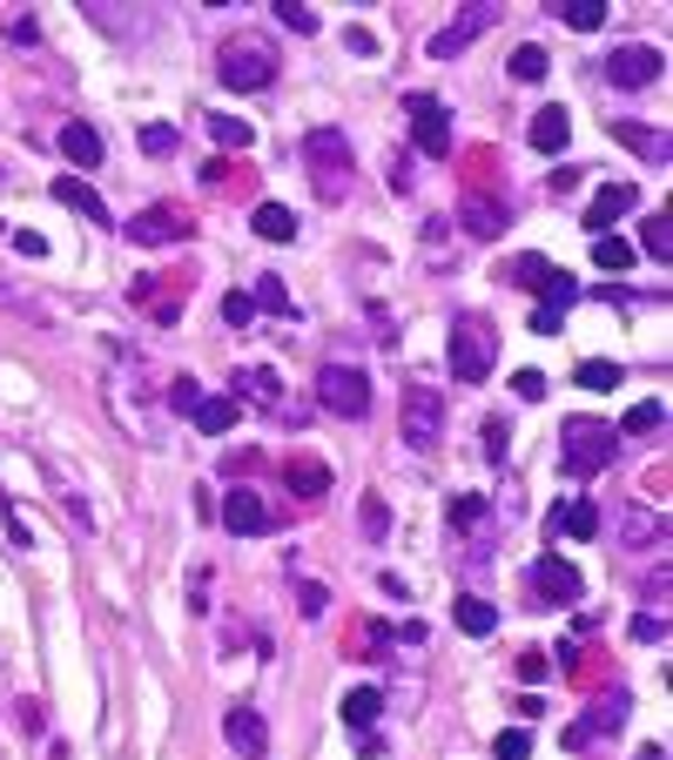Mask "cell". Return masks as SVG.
<instances>
[{
    "mask_svg": "<svg viewBox=\"0 0 673 760\" xmlns=\"http://www.w3.org/2000/svg\"><path fill=\"white\" fill-rule=\"evenodd\" d=\"M216 74H222V89H236V95L270 89V81H277V41H263V34H229Z\"/></svg>",
    "mask_w": 673,
    "mask_h": 760,
    "instance_id": "2",
    "label": "cell"
},
{
    "mask_svg": "<svg viewBox=\"0 0 673 760\" xmlns=\"http://www.w3.org/2000/svg\"><path fill=\"white\" fill-rule=\"evenodd\" d=\"M640 249H646L653 263H666V257H673V222H666V216H646V229H640Z\"/></svg>",
    "mask_w": 673,
    "mask_h": 760,
    "instance_id": "33",
    "label": "cell"
},
{
    "mask_svg": "<svg viewBox=\"0 0 673 760\" xmlns=\"http://www.w3.org/2000/svg\"><path fill=\"white\" fill-rule=\"evenodd\" d=\"M498 364V330L491 316H452V377L458 384H485Z\"/></svg>",
    "mask_w": 673,
    "mask_h": 760,
    "instance_id": "3",
    "label": "cell"
},
{
    "mask_svg": "<svg viewBox=\"0 0 673 760\" xmlns=\"http://www.w3.org/2000/svg\"><path fill=\"white\" fill-rule=\"evenodd\" d=\"M633 760H666V747H640V753H633Z\"/></svg>",
    "mask_w": 673,
    "mask_h": 760,
    "instance_id": "55",
    "label": "cell"
},
{
    "mask_svg": "<svg viewBox=\"0 0 673 760\" xmlns=\"http://www.w3.org/2000/svg\"><path fill=\"white\" fill-rule=\"evenodd\" d=\"M546 673H552V666H546V653H539V646H526V653H519V680H526V687H539Z\"/></svg>",
    "mask_w": 673,
    "mask_h": 760,
    "instance_id": "48",
    "label": "cell"
},
{
    "mask_svg": "<svg viewBox=\"0 0 673 760\" xmlns=\"http://www.w3.org/2000/svg\"><path fill=\"white\" fill-rule=\"evenodd\" d=\"M452 532H485V498L478 491H458L452 498Z\"/></svg>",
    "mask_w": 673,
    "mask_h": 760,
    "instance_id": "32",
    "label": "cell"
},
{
    "mask_svg": "<svg viewBox=\"0 0 673 760\" xmlns=\"http://www.w3.org/2000/svg\"><path fill=\"white\" fill-rule=\"evenodd\" d=\"M572 303H579V283H572V277H552V283L539 290V316H532V330H539V336H559V323H566Z\"/></svg>",
    "mask_w": 673,
    "mask_h": 760,
    "instance_id": "17",
    "label": "cell"
},
{
    "mask_svg": "<svg viewBox=\"0 0 673 760\" xmlns=\"http://www.w3.org/2000/svg\"><path fill=\"white\" fill-rule=\"evenodd\" d=\"M54 202H68L74 216H89V222H108V202L81 183V176H61V183H54Z\"/></svg>",
    "mask_w": 673,
    "mask_h": 760,
    "instance_id": "21",
    "label": "cell"
},
{
    "mask_svg": "<svg viewBox=\"0 0 673 760\" xmlns=\"http://www.w3.org/2000/svg\"><path fill=\"white\" fill-rule=\"evenodd\" d=\"M404 445L411 451H432L438 438H445V397H438V384H425V377H417V384H404Z\"/></svg>",
    "mask_w": 673,
    "mask_h": 760,
    "instance_id": "5",
    "label": "cell"
},
{
    "mask_svg": "<svg viewBox=\"0 0 673 760\" xmlns=\"http://www.w3.org/2000/svg\"><path fill=\"white\" fill-rule=\"evenodd\" d=\"M61 155H68L74 168H102V135H95L89 122H68V128H61Z\"/></svg>",
    "mask_w": 673,
    "mask_h": 760,
    "instance_id": "20",
    "label": "cell"
},
{
    "mask_svg": "<svg viewBox=\"0 0 673 760\" xmlns=\"http://www.w3.org/2000/svg\"><path fill=\"white\" fill-rule=\"evenodd\" d=\"M572 34H600L607 28V0H559V8H552Z\"/></svg>",
    "mask_w": 673,
    "mask_h": 760,
    "instance_id": "23",
    "label": "cell"
},
{
    "mask_svg": "<svg viewBox=\"0 0 673 760\" xmlns=\"http://www.w3.org/2000/svg\"><path fill=\"white\" fill-rule=\"evenodd\" d=\"M566 142H572V122H566V108H539V115H532V148H539V155H559Z\"/></svg>",
    "mask_w": 673,
    "mask_h": 760,
    "instance_id": "22",
    "label": "cell"
},
{
    "mask_svg": "<svg viewBox=\"0 0 673 760\" xmlns=\"http://www.w3.org/2000/svg\"><path fill=\"white\" fill-rule=\"evenodd\" d=\"M222 740H229L242 760H263V753H270V727H263L257 707H229V714H222Z\"/></svg>",
    "mask_w": 673,
    "mask_h": 760,
    "instance_id": "13",
    "label": "cell"
},
{
    "mask_svg": "<svg viewBox=\"0 0 673 760\" xmlns=\"http://www.w3.org/2000/svg\"><path fill=\"white\" fill-rule=\"evenodd\" d=\"M505 67H512V81H546V67H552V54L546 48H512V61H505Z\"/></svg>",
    "mask_w": 673,
    "mask_h": 760,
    "instance_id": "31",
    "label": "cell"
},
{
    "mask_svg": "<svg viewBox=\"0 0 673 760\" xmlns=\"http://www.w3.org/2000/svg\"><path fill=\"white\" fill-rule=\"evenodd\" d=\"M249 222H257L263 242H290V236H297V216H290L283 202H257V216H249Z\"/></svg>",
    "mask_w": 673,
    "mask_h": 760,
    "instance_id": "30",
    "label": "cell"
},
{
    "mask_svg": "<svg viewBox=\"0 0 673 760\" xmlns=\"http://www.w3.org/2000/svg\"><path fill=\"white\" fill-rule=\"evenodd\" d=\"M620 539H627V545H633V539H640V545H660V519H653V512H627V519H620Z\"/></svg>",
    "mask_w": 673,
    "mask_h": 760,
    "instance_id": "40",
    "label": "cell"
},
{
    "mask_svg": "<svg viewBox=\"0 0 673 760\" xmlns=\"http://www.w3.org/2000/svg\"><path fill=\"white\" fill-rule=\"evenodd\" d=\"M579 384H586V391H613V384H620V364H613V357H586V364H579Z\"/></svg>",
    "mask_w": 673,
    "mask_h": 760,
    "instance_id": "38",
    "label": "cell"
},
{
    "mask_svg": "<svg viewBox=\"0 0 673 760\" xmlns=\"http://www.w3.org/2000/svg\"><path fill=\"white\" fill-rule=\"evenodd\" d=\"M391 633H397L404 646H425V620H404V626H391Z\"/></svg>",
    "mask_w": 673,
    "mask_h": 760,
    "instance_id": "54",
    "label": "cell"
},
{
    "mask_svg": "<svg viewBox=\"0 0 673 760\" xmlns=\"http://www.w3.org/2000/svg\"><path fill=\"white\" fill-rule=\"evenodd\" d=\"M627 209H633V183H607V189H600L593 202H586V216H579V222L593 229V236H607V229H613V222H620Z\"/></svg>",
    "mask_w": 673,
    "mask_h": 760,
    "instance_id": "18",
    "label": "cell"
},
{
    "mask_svg": "<svg viewBox=\"0 0 673 760\" xmlns=\"http://www.w3.org/2000/svg\"><path fill=\"white\" fill-rule=\"evenodd\" d=\"M303 176L323 202H344L358 189V155H351L344 128H310L303 135Z\"/></svg>",
    "mask_w": 673,
    "mask_h": 760,
    "instance_id": "1",
    "label": "cell"
},
{
    "mask_svg": "<svg viewBox=\"0 0 673 760\" xmlns=\"http://www.w3.org/2000/svg\"><path fill=\"white\" fill-rule=\"evenodd\" d=\"M377 714H384V694H377V687H351V694H344V720H351L358 733H371Z\"/></svg>",
    "mask_w": 673,
    "mask_h": 760,
    "instance_id": "28",
    "label": "cell"
},
{
    "mask_svg": "<svg viewBox=\"0 0 673 760\" xmlns=\"http://www.w3.org/2000/svg\"><path fill=\"white\" fill-rule=\"evenodd\" d=\"M0 519H8V539H14V545H21V552H28V545H34V532H28V525H21V519H14V504H8V491H0Z\"/></svg>",
    "mask_w": 673,
    "mask_h": 760,
    "instance_id": "51",
    "label": "cell"
},
{
    "mask_svg": "<svg viewBox=\"0 0 673 760\" xmlns=\"http://www.w3.org/2000/svg\"><path fill=\"white\" fill-rule=\"evenodd\" d=\"M546 391H552V384H546V371H519V377H512V397H526V404H539Z\"/></svg>",
    "mask_w": 673,
    "mask_h": 760,
    "instance_id": "47",
    "label": "cell"
},
{
    "mask_svg": "<svg viewBox=\"0 0 673 760\" xmlns=\"http://www.w3.org/2000/svg\"><path fill=\"white\" fill-rule=\"evenodd\" d=\"M491 21H498V8H491V0H472V8H458V14H452V28H445V34H432V61H452V54H465V48H472V41L491 28Z\"/></svg>",
    "mask_w": 673,
    "mask_h": 760,
    "instance_id": "9",
    "label": "cell"
},
{
    "mask_svg": "<svg viewBox=\"0 0 673 760\" xmlns=\"http://www.w3.org/2000/svg\"><path fill=\"white\" fill-rule=\"evenodd\" d=\"M168 404H176L183 417H196V404H203V384H196V377H176V391H168Z\"/></svg>",
    "mask_w": 673,
    "mask_h": 760,
    "instance_id": "46",
    "label": "cell"
},
{
    "mask_svg": "<svg viewBox=\"0 0 673 760\" xmlns=\"http://www.w3.org/2000/svg\"><path fill=\"white\" fill-rule=\"evenodd\" d=\"M196 236V222L176 209V202H155V209H142L135 222H128V242H142V249H162V242H189Z\"/></svg>",
    "mask_w": 673,
    "mask_h": 760,
    "instance_id": "8",
    "label": "cell"
},
{
    "mask_svg": "<svg viewBox=\"0 0 673 760\" xmlns=\"http://www.w3.org/2000/svg\"><path fill=\"white\" fill-rule=\"evenodd\" d=\"M593 263H600V270H633V242H620V236H593Z\"/></svg>",
    "mask_w": 673,
    "mask_h": 760,
    "instance_id": "35",
    "label": "cell"
},
{
    "mask_svg": "<svg viewBox=\"0 0 673 760\" xmlns=\"http://www.w3.org/2000/svg\"><path fill=\"white\" fill-rule=\"evenodd\" d=\"M498 277H505V283H512V290H546V283H552L559 270H552L546 257H512V263H505Z\"/></svg>",
    "mask_w": 673,
    "mask_h": 760,
    "instance_id": "25",
    "label": "cell"
},
{
    "mask_svg": "<svg viewBox=\"0 0 673 760\" xmlns=\"http://www.w3.org/2000/svg\"><path fill=\"white\" fill-rule=\"evenodd\" d=\"M344 41H351V54H377V34H371V28H351Z\"/></svg>",
    "mask_w": 673,
    "mask_h": 760,
    "instance_id": "53",
    "label": "cell"
},
{
    "mask_svg": "<svg viewBox=\"0 0 673 760\" xmlns=\"http://www.w3.org/2000/svg\"><path fill=\"white\" fill-rule=\"evenodd\" d=\"M458 222H465V236H478V242H498V236H505V222H512V209H505L498 196H485V189H465V209H458Z\"/></svg>",
    "mask_w": 673,
    "mask_h": 760,
    "instance_id": "14",
    "label": "cell"
},
{
    "mask_svg": "<svg viewBox=\"0 0 673 760\" xmlns=\"http://www.w3.org/2000/svg\"><path fill=\"white\" fill-rule=\"evenodd\" d=\"M613 135H620L627 148H640V155H653V162H660V135H653V128H640V122H613Z\"/></svg>",
    "mask_w": 673,
    "mask_h": 760,
    "instance_id": "42",
    "label": "cell"
},
{
    "mask_svg": "<svg viewBox=\"0 0 673 760\" xmlns=\"http://www.w3.org/2000/svg\"><path fill=\"white\" fill-rule=\"evenodd\" d=\"M660 425H666V404H653V397H646V404H633V410H627V425H620V431H627V438H646V431H660Z\"/></svg>",
    "mask_w": 673,
    "mask_h": 760,
    "instance_id": "36",
    "label": "cell"
},
{
    "mask_svg": "<svg viewBox=\"0 0 673 760\" xmlns=\"http://www.w3.org/2000/svg\"><path fill=\"white\" fill-rule=\"evenodd\" d=\"M358 525H364V539L377 545L384 532H391V512H384V498H364V512H358Z\"/></svg>",
    "mask_w": 673,
    "mask_h": 760,
    "instance_id": "43",
    "label": "cell"
},
{
    "mask_svg": "<svg viewBox=\"0 0 673 760\" xmlns=\"http://www.w3.org/2000/svg\"><path fill=\"white\" fill-rule=\"evenodd\" d=\"M14 249H21V257H48V236L41 229H14Z\"/></svg>",
    "mask_w": 673,
    "mask_h": 760,
    "instance_id": "52",
    "label": "cell"
},
{
    "mask_svg": "<svg viewBox=\"0 0 673 760\" xmlns=\"http://www.w3.org/2000/svg\"><path fill=\"white\" fill-rule=\"evenodd\" d=\"M600 532V504L593 498H572L566 512H559V539H593Z\"/></svg>",
    "mask_w": 673,
    "mask_h": 760,
    "instance_id": "29",
    "label": "cell"
},
{
    "mask_svg": "<svg viewBox=\"0 0 673 760\" xmlns=\"http://www.w3.org/2000/svg\"><path fill=\"white\" fill-rule=\"evenodd\" d=\"M627 707H633L627 694H600V700H593V714H586V720H572V727H566V747L579 753V747H593V740H607V733H613V727L627 720Z\"/></svg>",
    "mask_w": 673,
    "mask_h": 760,
    "instance_id": "11",
    "label": "cell"
},
{
    "mask_svg": "<svg viewBox=\"0 0 673 760\" xmlns=\"http://www.w3.org/2000/svg\"><path fill=\"white\" fill-rule=\"evenodd\" d=\"M209 135H216L222 148H249V142H257V128H249L242 115H209Z\"/></svg>",
    "mask_w": 673,
    "mask_h": 760,
    "instance_id": "34",
    "label": "cell"
},
{
    "mask_svg": "<svg viewBox=\"0 0 673 760\" xmlns=\"http://www.w3.org/2000/svg\"><path fill=\"white\" fill-rule=\"evenodd\" d=\"M532 600L539 606H572L579 600V565H566L559 552H539L532 559Z\"/></svg>",
    "mask_w": 673,
    "mask_h": 760,
    "instance_id": "10",
    "label": "cell"
},
{
    "mask_svg": "<svg viewBox=\"0 0 673 760\" xmlns=\"http://www.w3.org/2000/svg\"><path fill=\"white\" fill-rule=\"evenodd\" d=\"M317 404H323L330 417H364V410H371V377L351 371V364H323V371H317Z\"/></svg>",
    "mask_w": 673,
    "mask_h": 760,
    "instance_id": "6",
    "label": "cell"
},
{
    "mask_svg": "<svg viewBox=\"0 0 673 760\" xmlns=\"http://www.w3.org/2000/svg\"><path fill=\"white\" fill-rule=\"evenodd\" d=\"M168 148H176V128H142V155H168Z\"/></svg>",
    "mask_w": 673,
    "mask_h": 760,
    "instance_id": "49",
    "label": "cell"
},
{
    "mask_svg": "<svg viewBox=\"0 0 673 760\" xmlns=\"http://www.w3.org/2000/svg\"><path fill=\"white\" fill-rule=\"evenodd\" d=\"M297 613H303V620H323V613H330V593H323L317 579H310V585H297Z\"/></svg>",
    "mask_w": 673,
    "mask_h": 760,
    "instance_id": "45",
    "label": "cell"
},
{
    "mask_svg": "<svg viewBox=\"0 0 673 760\" xmlns=\"http://www.w3.org/2000/svg\"><path fill=\"white\" fill-rule=\"evenodd\" d=\"M229 397L236 404H257V410H283V377L277 371H236L229 377Z\"/></svg>",
    "mask_w": 673,
    "mask_h": 760,
    "instance_id": "16",
    "label": "cell"
},
{
    "mask_svg": "<svg viewBox=\"0 0 673 760\" xmlns=\"http://www.w3.org/2000/svg\"><path fill=\"white\" fill-rule=\"evenodd\" d=\"M249 303H257V310H270V316H290V290H283L277 277H257V290H249Z\"/></svg>",
    "mask_w": 673,
    "mask_h": 760,
    "instance_id": "37",
    "label": "cell"
},
{
    "mask_svg": "<svg viewBox=\"0 0 673 760\" xmlns=\"http://www.w3.org/2000/svg\"><path fill=\"white\" fill-rule=\"evenodd\" d=\"M222 316H229L236 330H242L249 316H257V303H249V290H236V296H222Z\"/></svg>",
    "mask_w": 673,
    "mask_h": 760,
    "instance_id": "50",
    "label": "cell"
},
{
    "mask_svg": "<svg viewBox=\"0 0 673 760\" xmlns=\"http://www.w3.org/2000/svg\"><path fill=\"white\" fill-rule=\"evenodd\" d=\"M222 525H229L236 539H257V532H270V504H263V491H249V485L222 491Z\"/></svg>",
    "mask_w": 673,
    "mask_h": 760,
    "instance_id": "12",
    "label": "cell"
},
{
    "mask_svg": "<svg viewBox=\"0 0 673 760\" xmlns=\"http://www.w3.org/2000/svg\"><path fill=\"white\" fill-rule=\"evenodd\" d=\"M559 438H566V445H559V458H566V471H572V478L607 471V465H613V451H620V438H613L607 425H593V417H572V425H566Z\"/></svg>",
    "mask_w": 673,
    "mask_h": 760,
    "instance_id": "4",
    "label": "cell"
},
{
    "mask_svg": "<svg viewBox=\"0 0 673 760\" xmlns=\"http://www.w3.org/2000/svg\"><path fill=\"white\" fill-rule=\"evenodd\" d=\"M633 639H640V646H660V639H666V613H660V606H646V613L633 620Z\"/></svg>",
    "mask_w": 673,
    "mask_h": 760,
    "instance_id": "44",
    "label": "cell"
},
{
    "mask_svg": "<svg viewBox=\"0 0 673 760\" xmlns=\"http://www.w3.org/2000/svg\"><path fill=\"white\" fill-rule=\"evenodd\" d=\"M236 417H242L236 397H203V404H196V425H203L209 438H229V431H236Z\"/></svg>",
    "mask_w": 673,
    "mask_h": 760,
    "instance_id": "24",
    "label": "cell"
},
{
    "mask_svg": "<svg viewBox=\"0 0 673 760\" xmlns=\"http://www.w3.org/2000/svg\"><path fill=\"white\" fill-rule=\"evenodd\" d=\"M277 21H283L290 34H317V28H323L317 8H303V0H277Z\"/></svg>",
    "mask_w": 673,
    "mask_h": 760,
    "instance_id": "39",
    "label": "cell"
},
{
    "mask_svg": "<svg viewBox=\"0 0 673 760\" xmlns=\"http://www.w3.org/2000/svg\"><path fill=\"white\" fill-rule=\"evenodd\" d=\"M491 753H498V760H532V733H526V727H505V733L491 740Z\"/></svg>",
    "mask_w": 673,
    "mask_h": 760,
    "instance_id": "41",
    "label": "cell"
},
{
    "mask_svg": "<svg viewBox=\"0 0 673 760\" xmlns=\"http://www.w3.org/2000/svg\"><path fill=\"white\" fill-rule=\"evenodd\" d=\"M404 115H411V142L425 148L432 162H445V155H452V115H445V102H438V95H411V102H404Z\"/></svg>",
    "mask_w": 673,
    "mask_h": 760,
    "instance_id": "7",
    "label": "cell"
},
{
    "mask_svg": "<svg viewBox=\"0 0 673 760\" xmlns=\"http://www.w3.org/2000/svg\"><path fill=\"white\" fill-rule=\"evenodd\" d=\"M391 646H397V633L384 620H364L358 639H351V659H391Z\"/></svg>",
    "mask_w": 673,
    "mask_h": 760,
    "instance_id": "27",
    "label": "cell"
},
{
    "mask_svg": "<svg viewBox=\"0 0 673 760\" xmlns=\"http://www.w3.org/2000/svg\"><path fill=\"white\" fill-rule=\"evenodd\" d=\"M452 620H458V633H472V639H485V633L498 626V606H491V600H472V593H465V600L452 606Z\"/></svg>",
    "mask_w": 673,
    "mask_h": 760,
    "instance_id": "26",
    "label": "cell"
},
{
    "mask_svg": "<svg viewBox=\"0 0 673 760\" xmlns=\"http://www.w3.org/2000/svg\"><path fill=\"white\" fill-rule=\"evenodd\" d=\"M607 81L613 89H646V81H660V48H613Z\"/></svg>",
    "mask_w": 673,
    "mask_h": 760,
    "instance_id": "15",
    "label": "cell"
},
{
    "mask_svg": "<svg viewBox=\"0 0 673 760\" xmlns=\"http://www.w3.org/2000/svg\"><path fill=\"white\" fill-rule=\"evenodd\" d=\"M283 478H290V491H297L303 504H317V498L330 491V465H323V458H303V451L283 465Z\"/></svg>",
    "mask_w": 673,
    "mask_h": 760,
    "instance_id": "19",
    "label": "cell"
}]
</instances>
